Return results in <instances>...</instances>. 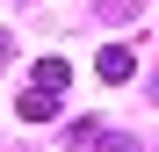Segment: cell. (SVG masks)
Returning <instances> with one entry per match:
<instances>
[{"label":"cell","instance_id":"cell-1","mask_svg":"<svg viewBox=\"0 0 159 152\" xmlns=\"http://www.w3.org/2000/svg\"><path fill=\"white\" fill-rule=\"evenodd\" d=\"M94 72H101V80H109V87H123L130 72H138V58H130L123 44H109V51H101V58H94Z\"/></svg>","mask_w":159,"mask_h":152},{"label":"cell","instance_id":"cell-2","mask_svg":"<svg viewBox=\"0 0 159 152\" xmlns=\"http://www.w3.org/2000/svg\"><path fill=\"white\" fill-rule=\"evenodd\" d=\"M58 101H65V94H51V87H29V94L15 101V109H22V123H51V116H58Z\"/></svg>","mask_w":159,"mask_h":152},{"label":"cell","instance_id":"cell-3","mask_svg":"<svg viewBox=\"0 0 159 152\" xmlns=\"http://www.w3.org/2000/svg\"><path fill=\"white\" fill-rule=\"evenodd\" d=\"M29 87H51V94H65V87H72V65H65V58H43V65L29 72Z\"/></svg>","mask_w":159,"mask_h":152},{"label":"cell","instance_id":"cell-4","mask_svg":"<svg viewBox=\"0 0 159 152\" xmlns=\"http://www.w3.org/2000/svg\"><path fill=\"white\" fill-rule=\"evenodd\" d=\"M94 7L109 15V22H138V15H145V0H94Z\"/></svg>","mask_w":159,"mask_h":152},{"label":"cell","instance_id":"cell-5","mask_svg":"<svg viewBox=\"0 0 159 152\" xmlns=\"http://www.w3.org/2000/svg\"><path fill=\"white\" fill-rule=\"evenodd\" d=\"M101 152H138V138H130V131H87Z\"/></svg>","mask_w":159,"mask_h":152},{"label":"cell","instance_id":"cell-6","mask_svg":"<svg viewBox=\"0 0 159 152\" xmlns=\"http://www.w3.org/2000/svg\"><path fill=\"white\" fill-rule=\"evenodd\" d=\"M7 58H15V36H0V65H7Z\"/></svg>","mask_w":159,"mask_h":152}]
</instances>
